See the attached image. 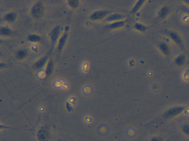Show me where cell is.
<instances>
[{
    "label": "cell",
    "instance_id": "cell-1",
    "mask_svg": "<svg viewBox=\"0 0 189 141\" xmlns=\"http://www.w3.org/2000/svg\"><path fill=\"white\" fill-rule=\"evenodd\" d=\"M186 107L184 106H176L170 108L166 111L163 115L165 119H170L181 114L185 110Z\"/></svg>",
    "mask_w": 189,
    "mask_h": 141
},
{
    "label": "cell",
    "instance_id": "cell-2",
    "mask_svg": "<svg viewBox=\"0 0 189 141\" xmlns=\"http://www.w3.org/2000/svg\"><path fill=\"white\" fill-rule=\"evenodd\" d=\"M165 33L167 34L171 40L179 46V47L182 48H184V45L183 44L182 40L180 38V35H179L176 32L174 31H165Z\"/></svg>",
    "mask_w": 189,
    "mask_h": 141
},
{
    "label": "cell",
    "instance_id": "cell-3",
    "mask_svg": "<svg viewBox=\"0 0 189 141\" xmlns=\"http://www.w3.org/2000/svg\"><path fill=\"white\" fill-rule=\"evenodd\" d=\"M42 6L41 2L36 4L32 9V13L35 17H39L42 13Z\"/></svg>",
    "mask_w": 189,
    "mask_h": 141
},
{
    "label": "cell",
    "instance_id": "cell-4",
    "mask_svg": "<svg viewBox=\"0 0 189 141\" xmlns=\"http://www.w3.org/2000/svg\"><path fill=\"white\" fill-rule=\"evenodd\" d=\"M108 14V12L99 11L95 12L90 15V18L93 20H99L105 17Z\"/></svg>",
    "mask_w": 189,
    "mask_h": 141
},
{
    "label": "cell",
    "instance_id": "cell-5",
    "mask_svg": "<svg viewBox=\"0 0 189 141\" xmlns=\"http://www.w3.org/2000/svg\"><path fill=\"white\" fill-rule=\"evenodd\" d=\"M124 18V16L119 13H114L112 15L108 16L106 18V21L108 22H117L120 21Z\"/></svg>",
    "mask_w": 189,
    "mask_h": 141
},
{
    "label": "cell",
    "instance_id": "cell-6",
    "mask_svg": "<svg viewBox=\"0 0 189 141\" xmlns=\"http://www.w3.org/2000/svg\"><path fill=\"white\" fill-rule=\"evenodd\" d=\"M125 25V22L123 21H117V22H112V23L109 24L107 26V28L109 29H118L119 28H122Z\"/></svg>",
    "mask_w": 189,
    "mask_h": 141
},
{
    "label": "cell",
    "instance_id": "cell-7",
    "mask_svg": "<svg viewBox=\"0 0 189 141\" xmlns=\"http://www.w3.org/2000/svg\"><path fill=\"white\" fill-rule=\"evenodd\" d=\"M159 48L161 52L165 55H168L170 53V48L169 46L165 43H162L159 45Z\"/></svg>",
    "mask_w": 189,
    "mask_h": 141
},
{
    "label": "cell",
    "instance_id": "cell-8",
    "mask_svg": "<svg viewBox=\"0 0 189 141\" xmlns=\"http://www.w3.org/2000/svg\"><path fill=\"white\" fill-rule=\"evenodd\" d=\"M68 34L67 33H65L63 34V35L61 36V38L59 39L58 41V48L59 51H61L62 50L63 46H64V44L66 43V40L67 39Z\"/></svg>",
    "mask_w": 189,
    "mask_h": 141
},
{
    "label": "cell",
    "instance_id": "cell-9",
    "mask_svg": "<svg viewBox=\"0 0 189 141\" xmlns=\"http://www.w3.org/2000/svg\"><path fill=\"white\" fill-rule=\"evenodd\" d=\"M145 1L144 0H139L138 1L135 5L134 6V7H133V9H131V13L132 14H135L142 7V6L143 5L144 3H145Z\"/></svg>",
    "mask_w": 189,
    "mask_h": 141
},
{
    "label": "cell",
    "instance_id": "cell-10",
    "mask_svg": "<svg viewBox=\"0 0 189 141\" xmlns=\"http://www.w3.org/2000/svg\"><path fill=\"white\" fill-rule=\"evenodd\" d=\"M186 61V57L184 55H180L175 59V63L177 66H183Z\"/></svg>",
    "mask_w": 189,
    "mask_h": 141
},
{
    "label": "cell",
    "instance_id": "cell-11",
    "mask_svg": "<svg viewBox=\"0 0 189 141\" xmlns=\"http://www.w3.org/2000/svg\"><path fill=\"white\" fill-rule=\"evenodd\" d=\"M169 13V9L167 7L164 6L160 9L159 11V17L161 18H165Z\"/></svg>",
    "mask_w": 189,
    "mask_h": 141
},
{
    "label": "cell",
    "instance_id": "cell-12",
    "mask_svg": "<svg viewBox=\"0 0 189 141\" xmlns=\"http://www.w3.org/2000/svg\"><path fill=\"white\" fill-rule=\"evenodd\" d=\"M59 33V27L56 26L53 30L52 32V34H51V38H52V39L53 42H54L57 39Z\"/></svg>",
    "mask_w": 189,
    "mask_h": 141
},
{
    "label": "cell",
    "instance_id": "cell-13",
    "mask_svg": "<svg viewBox=\"0 0 189 141\" xmlns=\"http://www.w3.org/2000/svg\"><path fill=\"white\" fill-rule=\"evenodd\" d=\"M134 28L136 30L141 31V32H144L146 31L147 28L145 26H144V24H142L139 23H135L134 25Z\"/></svg>",
    "mask_w": 189,
    "mask_h": 141
},
{
    "label": "cell",
    "instance_id": "cell-14",
    "mask_svg": "<svg viewBox=\"0 0 189 141\" xmlns=\"http://www.w3.org/2000/svg\"><path fill=\"white\" fill-rule=\"evenodd\" d=\"M47 57H43L42 58H41L40 60H39L37 62L35 65V67L36 68H40L42 66L44 65L45 62L47 60Z\"/></svg>",
    "mask_w": 189,
    "mask_h": 141
},
{
    "label": "cell",
    "instance_id": "cell-15",
    "mask_svg": "<svg viewBox=\"0 0 189 141\" xmlns=\"http://www.w3.org/2000/svg\"><path fill=\"white\" fill-rule=\"evenodd\" d=\"M53 62H52V60H50V61L48 62V65L47 66V68H46V73H47V75H50L52 73V70H53Z\"/></svg>",
    "mask_w": 189,
    "mask_h": 141
},
{
    "label": "cell",
    "instance_id": "cell-16",
    "mask_svg": "<svg viewBox=\"0 0 189 141\" xmlns=\"http://www.w3.org/2000/svg\"><path fill=\"white\" fill-rule=\"evenodd\" d=\"M16 14L14 13H8L5 16V19L8 21H10V22H12L14 21V20L16 18Z\"/></svg>",
    "mask_w": 189,
    "mask_h": 141
},
{
    "label": "cell",
    "instance_id": "cell-17",
    "mask_svg": "<svg viewBox=\"0 0 189 141\" xmlns=\"http://www.w3.org/2000/svg\"><path fill=\"white\" fill-rule=\"evenodd\" d=\"M28 39L32 42H37V41H38L41 40V38L38 35L32 34V35L28 36Z\"/></svg>",
    "mask_w": 189,
    "mask_h": 141
},
{
    "label": "cell",
    "instance_id": "cell-18",
    "mask_svg": "<svg viewBox=\"0 0 189 141\" xmlns=\"http://www.w3.org/2000/svg\"><path fill=\"white\" fill-rule=\"evenodd\" d=\"M181 130L185 135L189 136V125L186 124L182 126L181 127Z\"/></svg>",
    "mask_w": 189,
    "mask_h": 141
},
{
    "label": "cell",
    "instance_id": "cell-19",
    "mask_svg": "<svg viewBox=\"0 0 189 141\" xmlns=\"http://www.w3.org/2000/svg\"><path fill=\"white\" fill-rule=\"evenodd\" d=\"M26 55H27V53L23 50H21V51H18V53H17L18 58H23V57H25Z\"/></svg>",
    "mask_w": 189,
    "mask_h": 141
},
{
    "label": "cell",
    "instance_id": "cell-20",
    "mask_svg": "<svg viewBox=\"0 0 189 141\" xmlns=\"http://www.w3.org/2000/svg\"><path fill=\"white\" fill-rule=\"evenodd\" d=\"M1 32L2 34H8L11 33V31L9 30V29L8 28H3L1 29Z\"/></svg>",
    "mask_w": 189,
    "mask_h": 141
},
{
    "label": "cell",
    "instance_id": "cell-21",
    "mask_svg": "<svg viewBox=\"0 0 189 141\" xmlns=\"http://www.w3.org/2000/svg\"><path fill=\"white\" fill-rule=\"evenodd\" d=\"M68 3L72 7H76L78 4V2L77 1H74V0L69 1H68Z\"/></svg>",
    "mask_w": 189,
    "mask_h": 141
},
{
    "label": "cell",
    "instance_id": "cell-22",
    "mask_svg": "<svg viewBox=\"0 0 189 141\" xmlns=\"http://www.w3.org/2000/svg\"><path fill=\"white\" fill-rule=\"evenodd\" d=\"M150 141H162V139L160 137H154Z\"/></svg>",
    "mask_w": 189,
    "mask_h": 141
},
{
    "label": "cell",
    "instance_id": "cell-23",
    "mask_svg": "<svg viewBox=\"0 0 189 141\" xmlns=\"http://www.w3.org/2000/svg\"><path fill=\"white\" fill-rule=\"evenodd\" d=\"M183 10L189 14V9L188 8H186V7H183Z\"/></svg>",
    "mask_w": 189,
    "mask_h": 141
},
{
    "label": "cell",
    "instance_id": "cell-24",
    "mask_svg": "<svg viewBox=\"0 0 189 141\" xmlns=\"http://www.w3.org/2000/svg\"><path fill=\"white\" fill-rule=\"evenodd\" d=\"M184 2L189 5V0H185V1H184Z\"/></svg>",
    "mask_w": 189,
    "mask_h": 141
}]
</instances>
